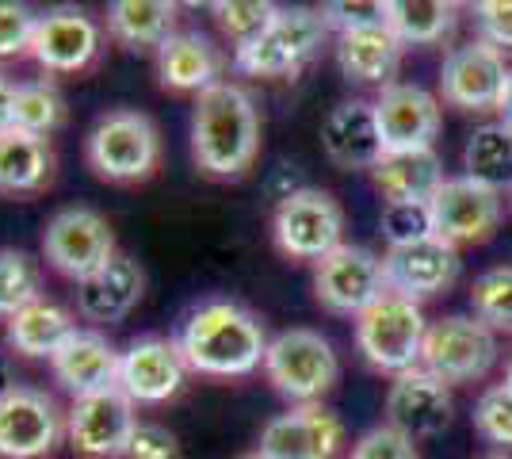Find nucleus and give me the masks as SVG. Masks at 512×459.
<instances>
[{
  "instance_id": "obj_1",
  "label": "nucleus",
  "mask_w": 512,
  "mask_h": 459,
  "mask_svg": "<svg viewBox=\"0 0 512 459\" xmlns=\"http://www.w3.org/2000/svg\"><path fill=\"white\" fill-rule=\"evenodd\" d=\"M195 169L211 180H237L260 157V108L237 81H218L199 92L188 127Z\"/></svg>"
},
{
  "instance_id": "obj_2",
  "label": "nucleus",
  "mask_w": 512,
  "mask_h": 459,
  "mask_svg": "<svg viewBox=\"0 0 512 459\" xmlns=\"http://www.w3.org/2000/svg\"><path fill=\"white\" fill-rule=\"evenodd\" d=\"M176 345L195 375L245 379L264 368L268 333L249 306L234 299H207L184 318Z\"/></svg>"
},
{
  "instance_id": "obj_3",
  "label": "nucleus",
  "mask_w": 512,
  "mask_h": 459,
  "mask_svg": "<svg viewBox=\"0 0 512 459\" xmlns=\"http://www.w3.org/2000/svg\"><path fill=\"white\" fill-rule=\"evenodd\" d=\"M161 131L146 111L111 108L85 134L88 169L107 184H142L161 165Z\"/></svg>"
},
{
  "instance_id": "obj_4",
  "label": "nucleus",
  "mask_w": 512,
  "mask_h": 459,
  "mask_svg": "<svg viewBox=\"0 0 512 459\" xmlns=\"http://www.w3.org/2000/svg\"><path fill=\"white\" fill-rule=\"evenodd\" d=\"M264 375L279 398H287L291 406H306L337 387L341 360L329 345V337H321L318 329L295 326L268 341Z\"/></svg>"
},
{
  "instance_id": "obj_5",
  "label": "nucleus",
  "mask_w": 512,
  "mask_h": 459,
  "mask_svg": "<svg viewBox=\"0 0 512 459\" xmlns=\"http://www.w3.org/2000/svg\"><path fill=\"white\" fill-rule=\"evenodd\" d=\"M425 333L428 322L421 303L386 291L356 318V349L375 372L402 375L409 368H421Z\"/></svg>"
},
{
  "instance_id": "obj_6",
  "label": "nucleus",
  "mask_w": 512,
  "mask_h": 459,
  "mask_svg": "<svg viewBox=\"0 0 512 459\" xmlns=\"http://www.w3.org/2000/svg\"><path fill=\"white\" fill-rule=\"evenodd\" d=\"M325 35H329V27L321 23L314 8H279L272 27L253 46L234 54V69L245 77H260V81L299 77L321 54Z\"/></svg>"
},
{
  "instance_id": "obj_7",
  "label": "nucleus",
  "mask_w": 512,
  "mask_h": 459,
  "mask_svg": "<svg viewBox=\"0 0 512 459\" xmlns=\"http://www.w3.org/2000/svg\"><path fill=\"white\" fill-rule=\"evenodd\" d=\"M341 203L321 188H295L272 211V241L291 261H325L344 245Z\"/></svg>"
},
{
  "instance_id": "obj_8",
  "label": "nucleus",
  "mask_w": 512,
  "mask_h": 459,
  "mask_svg": "<svg viewBox=\"0 0 512 459\" xmlns=\"http://www.w3.org/2000/svg\"><path fill=\"white\" fill-rule=\"evenodd\" d=\"M119 253L115 245V230L107 215L92 211V207H62L58 215H50L43 226V257L46 264L81 284L88 276H96L111 257Z\"/></svg>"
},
{
  "instance_id": "obj_9",
  "label": "nucleus",
  "mask_w": 512,
  "mask_h": 459,
  "mask_svg": "<svg viewBox=\"0 0 512 459\" xmlns=\"http://www.w3.org/2000/svg\"><path fill=\"white\" fill-rule=\"evenodd\" d=\"M497 352H501L497 333L486 322H478L474 314H448L428 326L421 368L455 387V383H474V379L490 375Z\"/></svg>"
},
{
  "instance_id": "obj_10",
  "label": "nucleus",
  "mask_w": 512,
  "mask_h": 459,
  "mask_svg": "<svg viewBox=\"0 0 512 459\" xmlns=\"http://www.w3.org/2000/svg\"><path fill=\"white\" fill-rule=\"evenodd\" d=\"M65 440V410L43 387L0 391V459H46Z\"/></svg>"
},
{
  "instance_id": "obj_11",
  "label": "nucleus",
  "mask_w": 512,
  "mask_h": 459,
  "mask_svg": "<svg viewBox=\"0 0 512 459\" xmlns=\"http://www.w3.org/2000/svg\"><path fill=\"white\" fill-rule=\"evenodd\" d=\"M138 429V406L119 387L73 398L65 410V440L81 459H123Z\"/></svg>"
},
{
  "instance_id": "obj_12",
  "label": "nucleus",
  "mask_w": 512,
  "mask_h": 459,
  "mask_svg": "<svg viewBox=\"0 0 512 459\" xmlns=\"http://www.w3.org/2000/svg\"><path fill=\"white\" fill-rule=\"evenodd\" d=\"M104 50V23L88 16L85 8H50L35 23V39H31V54L35 66L50 73V77H69V73H85Z\"/></svg>"
},
{
  "instance_id": "obj_13",
  "label": "nucleus",
  "mask_w": 512,
  "mask_h": 459,
  "mask_svg": "<svg viewBox=\"0 0 512 459\" xmlns=\"http://www.w3.org/2000/svg\"><path fill=\"white\" fill-rule=\"evenodd\" d=\"M428 211H432V234L459 249V245L490 241L493 230L501 226L505 203L497 188H486L463 173L444 180V188L432 196Z\"/></svg>"
},
{
  "instance_id": "obj_14",
  "label": "nucleus",
  "mask_w": 512,
  "mask_h": 459,
  "mask_svg": "<svg viewBox=\"0 0 512 459\" xmlns=\"http://www.w3.org/2000/svg\"><path fill=\"white\" fill-rule=\"evenodd\" d=\"M379 295H386L383 257L363 245H341L314 264V299L329 314L360 318Z\"/></svg>"
},
{
  "instance_id": "obj_15",
  "label": "nucleus",
  "mask_w": 512,
  "mask_h": 459,
  "mask_svg": "<svg viewBox=\"0 0 512 459\" xmlns=\"http://www.w3.org/2000/svg\"><path fill=\"white\" fill-rule=\"evenodd\" d=\"M188 360L169 337H134L119 356V391L134 406H165L188 383Z\"/></svg>"
},
{
  "instance_id": "obj_16",
  "label": "nucleus",
  "mask_w": 512,
  "mask_h": 459,
  "mask_svg": "<svg viewBox=\"0 0 512 459\" xmlns=\"http://www.w3.org/2000/svg\"><path fill=\"white\" fill-rule=\"evenodd\" d=\"M344 448V421L321 402L291 406L260 429L256 452L268 459H337Z\"/></svg>"
},
{
  "instance_id": "obj_17",
  "label": "nucleus",
  "mask_w": 512,
  "mask_h": 459,
  "mask_svg": "<svg viewBox=\"0 0 512 459\" xmlns=\"http://www.w3.org/2000/svg\"><path fill=\"white\" fill-rule=\"evenodd\" d=\"M509 66H505V50L470 39L448 50L444 66H440V96L444 104L463 111H493L501 100Z\"/></svg>"
},
{
  "instance_id": "obj_18",
  "label": "nucleus",
  "mask_w": 512,
  "mask_h": 459,
  "mask_svg": "<svg viewBox=\"0 0 512 459\" xmlns=\"http://www.w3.org/2000/svg\"><path fill=\"white\" fill-rule=\"evenodd\" d=\"M383 276L386 291L421 303V299L448 291L459 280V249L440 241L436 234L413 245H394L383 253Z\"/></svg>"
},
{
  "instance_id": "obj_19",
  "label": "nucleus",
  "mask_w": 512,
  "mask_h": 459,
  "mask_svg": "<svg viewBox=\"0 0 512 459\" xmlns=\"http://www.w3.org/2000/svg\"><path fill=\"white\" fill-rule=\"evenodd\" d=\"M386 425L409 440H428L451 425V387L425 368L394 375L386 391Z\"/></svg>"
},
{
  "instance_id": "obj_20",
  "label": "nucleus",
  "mask_w": 512,
  "mask_h": 459,
  "mask_svg": "<svg viewBox=\"0 0 512 459\" xmlns=\"http://www.w3.org/2000/svg\"><path fill=\"white\" fill-rule=\"evenodd\" d=\"M375 115L386 153L432 150V138L440 134V100L421 85H386L375 100Z\"/></svg>"
},
{
  "instance_id": "obj_21",
  "label": "nucleus",
  "mask_w": 512,
  "mask_h": 459,
  "mask_svg": "<svg viewBox=\"0 0 512 459\" xmlns=\"http://www.w3.org/2000/svg\"><path fill=\"white\" fill-rule=\"evenodd\" d=\"M146 295V272L130 253H115L111 261L77 284V314L92 322V329L127 322L130 310Z\"/></svg>"
},
{
  "instance_id": "obj_22",
  "label": "nucleus",
  "mask_w": 512,
  "mask_h": 459,
  "mask_svg": "<svg viewBox=\"0 0 512 459\" xmlns=\"http://www.w3.org/2000/svg\"><path fill=\"white\" fill-rule=\"evenodd\" d=\"M321 146H325V157L337 169H363V173H371L386 153L375 104H367V100H344V104H337L325 115V123H321Z\"/></svg>"
},
{
  "instance_id": "obj_23",
  "label": "nucleus",
  "mask_w": 512,
  "mask_h": 459,
  "mask_svg": "<svg viewBox=\"0 0 512 459\" xmlns=\"http://www.w3.org/2000/svg\"><path fill=\"white\" fill-rule=\"evenodd\" d=\"M119 356L123 352L107 341L104 329H77L69 341L62 345V352L50 360V372L54 383L73 398H85V394L107 391V387H119Z\"/></svg>"
},
{
  "instance_id": "obj_24",
  "label": "nucleus",
  "mask_w": 512,
  "mask_h": 459,
  "mask_svg": "<svg viewBox=\"0 0 512 459\" xmlns=\"http://www.w3.org/2000/svg\"><path fill=\"white\" fill-rule=\"evenodd\" d=\"M153 58H157V85L165 92H192V96H199V92L218 85L222 69H226L222 46L214 43L211 35H203V31H176Z\"/></svg>"
},
{
  "instance_id": "obj_25",
  "label": "nucleus",
  "mask_w": 512,
  "mask_h": 459,
  "mask_svg": "<svg viewBox=\"0 0 512 459\" xmlns=\"http://www.w3.org/2000/svg\"><path fill=\"white\" fill-rule=\"evenodd\" d=\"M77 314L69 306L54 303V299H39V303L23 306L20 314H12L4 322V349L23 360H54L62 345L77 333Z\"/></svg>"
},
{
  "instance_id": "obj_26",
  "label": "nucleus",
  "mask_w": 512,
  "mask_h": 459,
  "mask_svg": "<svg viewBox=\"0 0 512 459\" xmlns=\"http://www.w3.org/2000/svg\"><path fill=\"white\" fill-rule=\"evenodd\" d=\"M54 173H58V153L50 146V138L16 131V127L0 134V196H39L54 184Z\"/></svg>"
},
{
  "instance_id": "obj_27",
  "label": "nucleus",
  "mask_w": 512,
  "mask_h": 459,
  "mask_svg": "<svg viewBox=\"0 0 512 459\" xmlns=\"http://www.w3.org/2000/svg\"><path fill=\"white\" fill-rule=\"evenodd\" d=\"M371 180L386 203H432L444 188V165L436 150H394L371 169Z\"/></svg>"
},
{
  "instance_id": "obj_28",
  "label": "nucleus",
  "mask_w": 512,
  "mask_h": 459,
  "mask_svg": "<svg viewBox=\"0 0 512 459\" xmlns=\"http://www.w3.org/2000/svg\"><path fill=\"white\" fill-rule=\"evenodd\" d=\"M402 50L398 35L390 27H363V31H348L337 35V66L348 81L356 85H394V73L402 66Z\"/></svg>"
},
{
  "instance_id": "obj_29",
  "label": "nucleus",
  "mask_w": 512,
  "mask_h": 459,
  "mask_svg": "<svg viewBox=\"0 0 512 459\" xmlns=\"http://www.w3.org/2000/svg\"><path fill=\"white\" fill-rule=\"evenodd\" d=\"M180 4L172 0H115L107 4L104 31L127 50H161L176 35Z\"/></svg>"
},
{
  "instance_id": "obj_30",
  "label": "nucleus",
  "mask_w": 512,
  "mask_h": 459,
  "mask_svg": "<svg viewBox=\"0 0 512 459\" xmlns=\"http://www.w3.org/2000/svg\"><path fill=\"white\" fill-rule=\"evenodd\" d=\"M459 20V8L448 0H390L386 27L398 35L402 46H436L444 43Z\"/></svg>"
},
{
  "instance_id": "obj_31",
  "label": "nucleus",
  "mask_w": 512,
  "mask_h": 459,
  "mask_svg": "<svg viewBox=\"0 0 512 459\" xmlns=\"http://www.w3.org/2000/svg\"><path fill=\"white\" fill-rule=\"evenodd\" d=\"M463 169L470 180L486 184V188H512V127H505L501 119L486 123L467 138L463 150Z\"/></svg>"
},
{
  "instance_id": "obj_32",
  "label": "nucleus",
  "mask_w": 512,
  "mask_h": 459,
  "mask_svg": "<svg viewBox=\"0 0 512 459\" xmlns=\"http://www.w3.org/2000/svg\"><path fill=\"white\" fill-rule=\"evenodd\" d=\"M65 123V96L54 81L35 77L16 85V104H12V127L27 134L50 138Z\"/></svg>"
},
{
  "instance_id": "obj_33",
  "label": "nucleus",
  "mask_w": 512,
  "mask_h": 459,
  "mask_svg": "<svg viewBox=\"0 0 512 459\" xmlns=\"http://www.w3.org/2000/svg\"><path fill=\"white\" fill-rule=\"evenodd\" d=\"M43 295V264L35 261L27 249H0V322L20 314L23 306L39 303Z\"/></svg>"
},
{
  "instance_id": "obj_34",
  "label": "nucleus",
  "mask_w": 512,
  "mask_h": 459,
  "mask_svg": "<svg viewBox=\"0 0 512 459\" xmlns=\"http://www.w3.org/2000/svg\"><path fill=\"white\" fill-rule=\"evenodd\" d=\"M279 16V4L272 0H214L211 4V20L218 27V35L237 50L253 46L272 20Z\"/></svg>"
},
{
  "instance_id": "obj_35",
  "label": "nucleus",
  "mask_w": 512,
  "mask_h": 459,
  "mask_svg": "<svg viewBox=\"0 0 512 459\" xmlns=\"http://www.w3.org/2000/svg\"><path fill=\"white\" fill-rule=\"evenodd\" d=\"M474 318L486 322L493 333H512V264L490 268L470 284Z\"/></svg>"
},
{
  "instance_id": "obj_36",
  "label": "nucleus",
  "mask_w": 512,
  "mask_h": 459,
  "mask_svg": "<svg viewBox=\"0 0 512 459\" xmlns=\"http://www.w3.org/2000/svg\"><path fill=\"white\" fill-rule=\"evenodd\" d=\"M474 429L490 444L512 448V387L493 383L474 402Z\"/></svg>"
},
{
  "instance_id": "obj_37",
  "label": "nucleus",
  "mask_w": 512,
  "mask_h": 459,
  "mask_svg": "<svg viewBox=\"0 0 512 459\" xmlns=\"http://www.w3.org/2000/svg\"><path fill=\"white\" fill-rule=\"evenodd\" d=\"M35 23H39V12H31L27 4H16V0H0V62L31 54Z\"/></svg>"
},
{
  "instance_id": "obj_38",
  "label": "nucleus",
  "mask_w": 512,
  "mask_h": 459,
  "mask_svg": "<svg viewBox=\"0 0 512 459\" xmlns=\"http://www.w3.org/2000/svg\"><path fill=\"white\" fill-rule=\"evenodd\" d=\"M383 234L394 245H413L421 238H432V211L428 203H386L383 207Z\"/></svg>"
},
{
  "instance_id": "obj_39",
  "label": "nucleus",
  "mask_w": 512,
  "mask_h": 459,
  "mask_svg": "<svg viewBox=\"0 0 512 459\" xmlns=\"http://www.w3.org/2000/svg\"><path fill=\"white\" fill-rule=\"evenodd\" d=\"M318 16L329 31L348 35V31H363V27H383L386 4L383 0H333V4H321Z\"/></svg>"
},
{
  "instance_id": "obj_40",
  "label": "nucleus",
  "mask_w": 512,
  "mask_h": 459,
  "mask_svg": "<svg viewBox=\"0 0 512 459\" xmlns=\"http://www.w3.org/2000/svg\"><path fill=\"white\" fill-rule=\"evenodd\" d=\"M348 459H421L417 456V440H409L406 433L390 429V425H375L356 437Z\"/></svg>"
},
{
  "instance_id": "obj_41",
  "label": "nucleus",
  "mask_w": 512,
  "mask_h": 459,
  "mask_svg": "<svg viewBox=\"0 0 512 459\" xmlns=\"http://www.w3.org/2000/svg\"><path fill=\"white\" fill-rule=\"evenodd\" d=\"M123 459H180V440L157 421H138Z\"/></svg>"
},
{
  "instance_id": "obj_42",
  "label": "nucleus",
  "mask_w": 512,
  "mask_h": 459,
  "mask_svg": "<svg viewBox=\"0 0 512 459\" xmlns=\"http://www.w3.org/2000/svg\"><path fill=\"white\" fill-rule=\"evenodd\" d=\"M474 23H478V39L512 50V0H482L474 4Z\"/></svg>"
},
{
  "instance_id": "obj_43",
  "label": "nucleus",
  "mask_w": 512,
  "mask_h": 459,
  "mask_svg": "<svg viewBox=\"0 0 512 459\" xmlns=\"http://www.w3.org/2000/svg\"><path fill=\"white\" fill-rule=\"evenodd\" d=\"M12 104H16V81L0 69V134L12 127Z\"/></svg>"
},
{
  "instance_id": "obj_44",
  "label": "nucleus",
  "mask_w": 512,
  "mask_h": 459,
  "mask_svg": "<svg viewBox=\"0 0 512 459\" xmlns=\"http://www.w3.org/2000/svg\"><path fill=\"white\" fill-rule=\"evenodd\" d=\"M497 111H501V123H505V127H512V66H509V77H505V88H501Z\"/></svg>"
},
{
  "instance_id": "obj_45",
  "label": "nucleus",
  "mask_w": 512,
  "mask_h": 459,
  "mask_svg": "<svg viewBox=\"0 0 512 459\" xmlns=\"http://www.w3.org/2000/svg\"><path fill=\"white\" fill-rule=\"evenodd\" d=\"M12 387V352L0 349V391H8Z\"/></svg>"
},
{
  "instance_id": "obj_46",
  "label": "nucleus",
  "mask_w": 512,
  "mask_h": 459,
  "mask_svg": "<svg viewBox=\"0 0 512 459\" xmlns=\"http://www.w3.org/2000/svg\"><path fill=\"white\" fill-rule=\"evenodd\" d=\"M505 387H512V352H509V360H505Z\"/></svg>"
},
{
  "instance_id": "obj_47",
  "label": "nucleus",
  "mask_w": 512,
  "mask_h": 459,
  "mask_svg": "<svg viewBox=\"0 0 512 459\" xmlns=\"http://www.w3.org/2000/svg\"><path fill=\"white\" fill-rule=\"evenodd\" d=\"M237 459H268V456H260V452H245V456H237Z\"/></svg>"
},
{
  "instance_id": "obj_48",
  "label": "nucleus",
  "mask_w": 512,
  "mask_h": 459,
  "mask_svg": "<svg viewBox=\"0 0 512 459\" xmlns=\"http://www.w3.org/2000/svg\"><path fill=\"white\" fill-rule=\"evenodd\" d=\"M482 459H512V456H501V452H497V456H482Z\"/></svg>"
},
{
  "instance_id": "obj_49",
  "label": "nucleus",
  "mask_w": 512,
  "mask_h": 459,
  "mask_svg": "<svg viewBox=\"0 0 512 459\" xmlns=\"http://www.w3.org/2000/svg\"><path fill=\"white\" fill-rule=\"evenodd\" d=\"M509 192H512V188H509Z\"/></svg>"
}]
</instances>
